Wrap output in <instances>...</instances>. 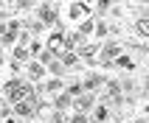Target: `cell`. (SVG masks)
Listing matches in <instances>:
<instances>
[{"label": "cell", "mask_w": 149, "mask_h": 123, "mask_svg": "<svg viewBox=\"0 0 149 123\" xmlns=\"http://www.w3.org/2000/svg\"><path fill=\"white\" fill-rule=\"evenodd\" d=\"M73 123H87V118H84V115H76V118H73Z\"/></svg>", "instance_id": "cell-9"}, {"label": "cell", "mask_w": 149, "mask_h": 123, "mask_svg": "<svg viewBox=\"0 0 149 123\" xmlns=\"http://www.w3.org/2000/svg\"><path fill=\"white\" fill-rule=\"evenodd\" d=\"M14 112H17V115H31V104L20 101V104H14Z\"/></svg>", "instance_id": "cell-2"}, {"label": "cell", "mask_w": 149, "mask_h": 123, "mask_svg": "<svg viewBox=\"0 0 149 123\" xmlns=\"http://www.w3.org/2000/svg\"><path fill=\"white\" fill-rule=\"evenodd\" d=\"M96 53H99V50H96V45H87V48H84V53H82V56H96Z\"/></svg>", "instance_id": "cell-8"}, {"label": "cell", "mask_w": 149, "mask_h": 123, "mask_svg": "<svg viewBox=\"0 0 149 123\" xmlns=\"http://www.w3.org/2000/svg\"><path fill=\"white\" fill-rule=\"evenodd\" d=\"M90 104H93L90 98H79V101H76V107L82 109V112H84V109H87V107H90Z\"/></svg>", "instance_id": "cell-7"}, {"label": "cell", "mask_w": 149, "mask_h": 123, "mask_svg": "<svg viewBox=\"0 0 149 123\" xmlns=\"http://www.w3.org/2000/svg\"><path fill=\"white\" fill-rule=\"evenodd\" d=\"M135 28H138V34H149V23H146V20H138Z\"/></svg>", "instance_id": "cell-6"}, {"label": "cell", "mask_w": 149, "mask_h": 123, "mask_svg": "<svg viewBox=\"0 0 149 123\" xmlns=\"http://www.w3.org/2000/svg\"><path fill=\"white\" fill-rule=\"evenodd\" d=\"M54 17H56V14H54V8H51V6H42V20H45V23H54Z\"/></svg>", "instance_id": "cell-4"}, {"label": "cell", "mask_w": 149, "mask_h": 123, "mask_svg": "<svg viewBox=\"0 0 149 123\" xmlns=\"http://www.w3.org/2000/svg\"><path fill=\"white\" fill-rule=\"evenodd\" d=\"M138 123H143V120H138Z\"/></svg>", "instance_id": "cell-10"}, {"label": "cell", "mask_w": 149, "mask_h": 123, "mask_svg": "<svg viewBox=\"0 0 149 123\" xmlns=\"http://www.w3.org/2000/svg\"><path fill=\"white\" fill-rule=\"evenodd\" d=\"M8 98L14 101V104H20L23 98L37 101V98H34V90H31V87H25V84H17V81H11V84H8Z\"/></svg>", "instance_id": "cell-1"}, {"label": "cell", "mask_w": 149, "mask_h": 123, "mask_svg": "<svg viewBox=\"0 0 149 123\" xmlns=\"http://www.w3.org/2000/svg\"><path fill=\"white\" fill-rule=\"evenodd\" d=\"M84 11H87V6H84V3H73V6H70V17H82Z\"/></svg>", "instance_id": "cell-3"}, {"label": "cell", "mask_w": 149, "mask_h": 123, "mask_svg": "<svg viewBox=\"0 0 149 123\" xmlns=\"http://www.w3.org/2000/svg\"><path fill=\"white\" fill-rule=\"evenodd\" d=\"M118 53H121V48H118V45H110V48H104V56H107V59L118 56Z\"/></svg>", "instance_id": "cell-5"}]
</instances>
